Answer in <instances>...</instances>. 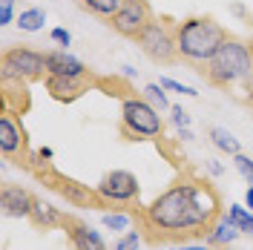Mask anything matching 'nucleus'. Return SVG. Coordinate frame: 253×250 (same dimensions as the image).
Wrapping results in <instances>:
<instances>
[{
	"instance_id": "nucleus-15",
	"label": "nucleus",
	"mask_w": 253,
	"mask_h": 250,
	"mask_svg": "<svg viewBox=\"0 0 253 250\" xmlns=\"http://www.w3.org/2000/svg\"><path fill=\"white\" fill-rule=\"evenodd\" d=\"M46 66L49 75H69V78H89V66L81 63L78 58H72L66 49H52L46 52Z\"/></svg>"
},
{
	"instance_id": "nucleus-4",
	"label": "nucleus",
	"mask_w": 253,
	"mask_h": 250,
	"mask_svg": "<svg viewBox=\"0 0 253 250\" xmlns=\"http://www.w3.org/2000/svg\"><path fill=\"white\" fill-rule=\"evenodd\" d=\"M98 196L104 199V213H126V216H135L144 204L138 202L141 187H138V178L126 170H112L107 172L101 181H98Z\"/></svg>"
},
{
	"instance_id": "nucleus-16",
	"label": "nucleus",
	"mask_w": 253,
	"mask_h": 250,
	"mask_svg": "<svg viewBox=\"0 0 253 250\" xmlns=\"http://www.w3.org/2000/svg\"><path fill=\"white\" fill-rule=\"evenodd\" d=\"M61 219H63V213L58 210V207L46 204L43 199H35V207H32V213H29V221L38 227V230H55V227H61Z\"/></svg>"
},
{
	"instance_id": "nucleus-9",
	"label": "nucleus",
	"mask_w": 253,
	"mask_h": 250,
	"mask_svg": "<svg viewBox=\"0 0 253 250\" xmlns=\"http://www.w3.org/2000/svg\"><path fill=\"white\" fill-rule=\"evenodd\" d=\"M0 72H12L17 78L38 83L46 81L49 66H46V52H38L29 46H9L3 52V69Z\"/></svg>"
},
{
	"instance_id": "nucleus-14",
	"label": "nucleus",
	"mask_w": 253,
	"mask_h": 250,
	"mask_svg": "<svg viewBox=\"0 0 253 250\" xmlns=\"http://www.w3.org/2000/svg\"><path fill=\"white\" fill-rule=\"evenodd\" d=\"M35 199L38 196H32L29 190L20 187V184H3V190H0V207H3V213L15 216V219H29L32 207H35Z\"/></svg>"
},
{
	"instance_id": "nucleus-26",
	"label": "nucleus",
	"mask_w": 253,
	"mask_h": 250,
	"mask_svg": "<svg viewBox=\"0 0 253 250\" xmlns=\"http://www.w3.org/2000/svg\"><path fill=\"white\" fill-rule=\"evenodd\" d=\"M161 86L164 89H173V92H181V95H199L196 89H190V86H184V83H178L173 78H161Z\"/></svg>"
},
{
	"instance_id": "nucleus-33",
	"label": "nucleus",
	"mask_w": 253,
	"mask_h": 250,
	"mask_svg": "<svg viewBox=\"0 0 253 250\" xmlns=\"http://www.w3.org/2000/svg\"><path fill=\"white\" fill-rule=\"evenodd\" d=\"M38 156H41V158H52V150H49V147H43V150H41Z\"/></svg>"
},
{
	"instance_id": "nucleus-24",
	"label": "nucleus",
	"mask_w": 253,
	"mask_h": 250,
	"mask_svg": "<svg viewBox=\"0 0 253 250\" xmlns=\"http://www.w3.org/2000/svg\"><path fill=\"white\" fill-rule=\"evenodd\" d=\"M144 236L138 233V230H129V233H124L121 239H118V245H115V250H138V245H141Z\"/></svg>"
},
{
	"instance_id": "nucleus-34",
	"label": "nucleus",
	"mask_w": 253,
	"mask_h": 250,
	"mask_svg": "<svg viewBox=\"0 0 253 250\" xmlns=\"http://www.w3.org/2000/svg\"><path fill=\"white\" fill-rule=\"evenodd\" d=\"M251 55H253V38H251Z\"/></svg>"
},
{
	"instance_id": "nucleus-13",
	"label": "nucleus",
	"mask_w": 253,
	"mask_h": 250,
	"mask_svg": "<svg viewBox=\"0 0 253 250\" xmlns=\"http://www.w3.org/2000/svg\"><path fill=\"white\" fill-rule=\"evenodd\" d=\"M95 83V78H69V75H46L43 81V86H46V92L55 98V101H61V104H72V101H78L84 95L89 92V86Z\"/></svg>"
},
{
	"instance_id": "nucleus-10",
	"label": "nucleus",
	"mask_w": 253,
	"mask_h": 250,
	"mask_svg": "<svg viewBox=\"0 0 253 250\" xmlns=\"http://www.w3.org/2000/svg\"><path fill=\"white\" fill-rule=\"evenodd\" d=\"M153 17L156 15H153L150 0H126L124 6L107 20V26H110L115 35L126 38V41H138V35L153 23Z\"/></svg>"
},
{
	"instance_id": "nucleus-3",
	"label": "nucleus",
	"mask_w": 253,
	"mask_h": 250,
	"mask_svg": "<svg viewBox=\"0 0 253 250\" xmlns=\"http://www.w3.org/2000/svg\"><path fill=\"white\" fill-rule=\"evenodd\" d=\"M227 41V29L216 23L213 17L199 15V17H187L181 23H175V46H178V58L181 63L193 66L196 72L205 66L219 46Z\"/></svg>"
},
{
	"instance_id": "nucleus-35",
	"label": "nucleus",
	"mask_w": 253,
	"mask_h": 250,
	"mask_svg": "<svg viewBox=\"0 0 253 250\" xmlns=\"http://www.w3.org/2000/svg\"><path fill=\"white\" fill-rule=\"evenodd\" d=\"M210 250H221V248H210Z\"/></svg>"
},
{
	"instance_id": "nucleus-27",
	"label": "nucleus",
	"mask_w": 253,
	"mask_h": 250,
	"mask_svg": "<svg viewBox=\"0 0 253 250\" xmlns=\"http://www.w3.org/2000/svg\"><path fill=\"white\" fill-rule=\"evenodd\" d=\"M12 12H15V0H0V23H12Z\"/></svg>"
},
{
	"instance_id": "nucleus-8",
	"label": "nucleus",
	"mask_w": 253,
	"mask_h": 250,
	"mask_svg": "<svg viewBox=\"0 0 253 250\" xmlns=\"http://www.w3.org/2000/svg\"><path fill=\"white\" fill-rule=\"evenodd\" d=\"M0 156L9 164H17L23 170L32 167V150H29V135L20 124V115L9 110H0Z\"/></svg>"
},
{
	"instance_id": "nucleus-21",
	"label": "nucleus",
	"mask_w": 253,
	"mask_h": 250,
	"mask_svg": "<svg viewBox=\"0 0 253 250\" xmlns=\"http://www.w3.org/2000/svg\"><path fill=\"white\" fill-rule=\"evenodd\" d=\"M43 23H46V15L41 9H26V12H20V17H17V26L23 32H38Z\"/></svg>"
},
{
	"instance_id": "nucleus-29",
	"label": "nucleus",
	"mask_w": 253,
	"mask_h": 250,
	"mask_svg": "<svg viewBox=\"0 0 253 250\" xmlns=\"http://www.w3.org/2000/svg\"><path fill=\"white\" fill-rule=\"evenodd\" d=\"M52 41H58L61 46H69V43H72V35L66 29H52Z\"/></svg>"
},
{
	"instance_id": "nucleus-18",
	"label": "nucleus",
	"mask_w": 253,
	"mask_h": 250,
	"mask_svg": "<svg viewBox=\"0 0 253 250\" xmlns=\"http://www.w3.org/2000/svg\"><path fill=\"white\" fill-rule=\"evenodd\" d=\"M126 0H78V6L84 12H89L92 17H101V20H110Z\"/></svg>"
},
{
	"instance_id": "nucleus-32",
	"label": "nucleus",
	"mask_w": 253,
	"mask_h": 250,
	"mask_svg": "<svg viewBox=\"0 0 253 250\" xmlns=\"http://www.w3.org/2000/svg\"><path fill=\"white\" fill-rule=\"evenodd\" d=\"M181 250H207V245H187V248H181Z\"/></svg>"
},
{
	"instance_id": "nucleus-7",
	"label": "nucleus",
	"mask_w": 253,
	"mask_h": 250,
	"mask_svg": "<svg viewBox=\"0 0 253 250\" xmlns=\"http://www.w3.org/2000/svg\"><path fill=\"white\" fill-rule=\"evenodd\" d=\"M135 46L158 66H173L181 63L178 58V46H175V26L167 17H153V23L138 35Z\"/></svg>"
},
{
	"instance_id": "nucleus-17",
	"label": "nucleus",
	"mask_w": 253,
	"mask_h": 250,
	"mask_svg": "<svg viewBox=\"0 0 253 250\" xmlns=\"http://www.w3.org/2000/svg\"><path fill=\"white\" fill-rule=\"evenodd\" d=\"M239 236H242V230H239V227L227 219V216H224V219H219V224H216V227L205 236V245H207V248H224V245L236 242Z\"/></svg>"
},
{
	"instance_id": "nucleus-6",
	"label": "nucleus",
	"mask_w": 253,
	"mask_h": 250,
	"mask_svg": "<svg viewBox=\"0 0 253 250\" xmlns=\"http://www.w3.org/2000/svg\"><path fill=\"white\" fill-rule=\"evenodd\" d=\"M29 172L41 181V184H46L49 190H55L58 196H63L72 207H92V210H101V213H104V199L98 196L95 187H86V184H81L75 178H66L63 172H58L52 164H46V161H43V167L32 161Z\"/></svg>"
},
{
	"instance_id": "nucleus-20",
	"label": "nucleus",
	"mask_w": 253,
	"mask_h": 250,
	"mask_svg": "<svg viewBox=\"0 0 253 250\" xmlns=\"http://www.w3.org/2000/svg\"><path fill=\"white\" fill-rule=\"evenodd\" d=\"M224 216L233 221L245 236H253V213H251V210H245V207H239V204H230Z\"/></svg>"
},
{
	"instance_id": "nucleus-25",
	"label": "nucleus",
	"mask_w": 253,
	"mask_h": 250,
	"mask_svg": "<svg viewBox=\"0 0 253 250\" xmlns=\"http://www.w3.org/2000/svg\"><path fill=\"white\" fill-rule=\"evenodd\" d=\"M233 161H236L239 172H242V175H245V178H248V181L253 184V161H251V158H248V156H242V153H239V156H233Z\"/></svg>"
},
{
	"instance_id": "nucleus-22",
	"label": "nucleus",
	"mask_w": 253,
	"mask_h": 250,
	"mask_svg": "<svg viewBox=\"0 0 253 250\" xmlns=\"http://www.w3.org/2000/svg\"><path fill=\"white\" fill-rule=\"evenodd\" d=\"M144 98L156 107L158 112L170 110V101H167V95H164V86L161 83H147V89H144Z\"/></svg>"
},
{
	"instance_id": "nucleus-28",
	"label": "nucleus",
	"mask_w": 253,
	"mask_h": 250,
	"mask_svg": "<svg viewBox=\"0 0 253 250\" xmlns=\"http://www.w3.org/2000/svg\"><path fill=\"white\" fill-rule=\"evenodd\" d=\"M170 112H173V124L178 126V129H184V126L190 124V115L181 107H170Z\"/></svg>"
},
{
	"instance_id": "nucleus-31",
	"label": "nucleus",
	"mask_w": 253,
	"mask_h": 250,
	"mask_svg": "<svg viewBox=\"0 0 253 250\" xmlns=\"http://www.w3.org/2000/svg\"><path fill=\"white\" fill-rule=\"evenodd\" d=\"M233 12H236V15H242V17H248V12H245V9H242L239 3H236V6H233ZM248 20H251V17H248Z\"/></svg>"
},
{
	"instance_id": "nucleus-23",
	"label": "nucleus",
	"mask_w": 253,
	"mask_h": 250,
	"mask_svg": "<svg viewBox=\"0 0 253 250\" xmlns=\"http://www.w3.org/2000/svg\"><path fill=\"white\" fill-rule=\"evenodd\" d=\"M129 221H132V216H126V213H104V227L107 230H126Z\"/></svg>"
},
{
	"instance_id": "nucleus-11",
	"label": "nucleus",
	"mask_w": 253,
	"mask_h": 250,
	"mask_svg": "<svg viewBox=\"0 0 253 250\" xmlns=\"http://www.w3.org/2000/svg\"><path fill=\"white\" fill-rule=\"evenodd\" d=\"M32 107V95H29V81L17 78L12 72H0V110H9L15 115Z\"/></svg>"
},
{
	"instance_id": "nucleus-2",
	"label": "nucleus",
	"mask_w": 253,
	"mask_h": 250,
	"mask_svg": "<svg viewBox=\"0 0 253 250\" xmlns=\"http://www.w3.org/2000/svg\"><path fill=\"white\" fill-rule=\"evenodd\" d=\"M207 86L216 89H233V86H248L253 81V55L251 43L227 35V41L219 46V52L199 69Z\"/></svg>"
},
{
	"instance_id": "nucleus-36",
	"label": "nucleus",
	"mask_w": 253,
	"mask_h": 250,
	"mask_svg": "<svg viewBox=\"0 0 253 250\" xmlns=\"http://www.w3.org/2000/svg\"><path fill=\"white\" fill-rule=\"evenodd\" d=\"M251 107H253V101H251Z\"/></svg>"
},
{
	"instance_id": "nucleus-30",
	"label": "nucleus",
	"mask_w": 253,
	"mask_h": 250,
	"mask_svg": "<svg viewBox=\"0 0 253 250\" xmlns=\"http://www.w3.org/2000/svg\"><path fill=\"white\" fill-rule=\"evenodd\" d=\"M245 204L251 207V213H253V184L248 187V193H245Z\"/></svg>"
},
{
	"instance_id": "nucleus-12",
	"label": "nucleus",
	"mask_w": 253,
	"mask_h": 250,
	"mask_svg": "<svg viewBox=\"0 0 253 250\" xmlns=\"http://www.w3.org/2000/svg\"><path fill=\"white\" fill-rule=\"evenodd\" d=\"M61 230L66 233V239H69L72 250H107V242L101 239V233H98V230H92V227H89L84 219H78V216L63 213Z\"/></svg>"
},
{
	"instance_id": "nucleus-5",
	"label": "nucleus",
	"mask_w": 253,
	"mask_h": 250,
	"mask_svg": "<svg viewBox=\"0 0 253 250\" xmlns=\"http://www.w3.org/2000/svg\"><path fill=\"white\" fill-rule=\"evenodd\" d=\"M164 121L158 110L147 98L126 95L121 101V135L126 141H147V138H161Z\"/></svg>"
},
{
	"instance_id": "nucleus-19",
	"label": "nucleus",
	"mask_w": 253,
	"mask_h": 250,
	"mask_svg": "<svg viewBox=\"0 0 253 250\" xmlns=\"http://www.w3.org/2000/svg\"><path fill=\"white\" fill-rule=\"evenodd\" d=\"M210 141L219 147L221 153H227V156H239V153H242V147H239V141L233 138V132H227L224 126H210Z\"/></svg>"
},
{
	"instance_id": "nucleus-1",
	"label": "nucleus",
	"mask_w": 253,
	"mask_h": 250,
	"mask_svg": "<svg viewBox=\"0 0 253 250\" xmlns=\"http://www.w3.org/2000/svg\"><path fill=\"white\" fill-rule=\"evenodd\" d=\"M224 219V204L219 190L207 178H199L193 172L178 175L161 196L132 216L135 230L144 236L147 245H187L196 242Z\"/></svg>"
}]
</instances>
